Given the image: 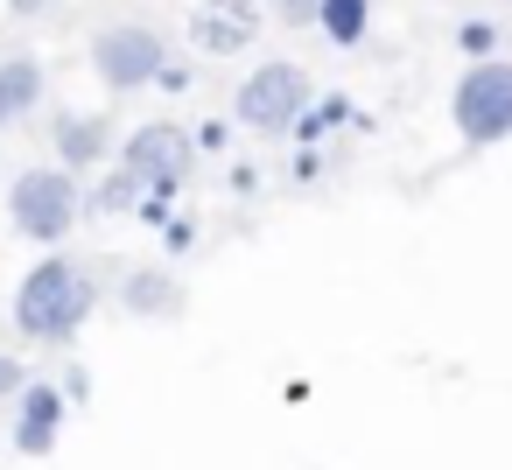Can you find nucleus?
Masks as SVG:
<instances>
[{"instance_id":"nucleus-1","label":"nucleus","mask_w":512,"mask_h":470,"mask_svg":"<svg viewBox=\"0 0 512 470\" xmlns=\"http://www.w3.org/2000/svg\"><path fill=\"white\" fill-rule=\"evenodd\" d=\"M92 309H99V281H92L78 260L50 253V260H36V267L15 281L8 323H15V337H29V344H57V351H64V344L92 323Z\"/></svg>"},{"instance_id":"nucleus-2","label":"nucleus","mask_w":512,"mask_h":470,"mask_svg":"<svg viewBox=\"0 0 512 470\" xmlns=\"http://www.w3.org/2000/svg\"><path fill=\"white\" fill-rule=\"evenodd\" d=\"M85 218V190L71 169L57 162H36L8 183V232H22L29 246H64Z\"/></svg>"},{"instance_id":"nucleus-3","label":"nucleus","mask_w":512,"mask_h":470,"mask_svg":"<svg viewBox=\"0 0 512 470\" xmlns=\"http://www.w3.org/2000/svg\"><path fill=\"white\" fill-rule=\"evenodd\" d=\"M449 120L463 148H498L512 141V57H484L456 78L449 92Z\"/></svg>"},{"instance_id":"nucleus-4","label":"nucleus","mask_w":512,"mask_h":470,"mask_svg":"<svg viewBox=\"0 0 512 470\" xmlns=\"http://www.w3.org/2000/svg\"><path fill=\"white\" fill-rule=\"evenodd\" d=\"M316 106V78L302 71V64H260L246 85H239V99H232V120L239 127H253V134H295V120Z\"/></svg>"},{"instance_id":"nucleus-5","label":"nucleus","mask_w":512,"mask_h":470,"mask_svg":"<svg viewBox=\"0 0 512 470\" xmlns=\"http://www.w3.org/2000/svg\"><path fill=\"white\" fill-rule=\"evenodd\" d=\"M169 64V43L141 22H120V29H99L92 36V71L106 92H148Z\"/></svg>"},{"instance_id":"nucleus-6","label":"nucleus","mask_w":512,"mask_h":470,"mask_svg":"<svg viewBox=\"0 0 512 470\" xmlns=\"http://www.w3.org/2000/svg\"><path fill=\"white\" fill-rule=\"evenodd\" d=\"M120 169H134L148 190L176 197L190 183V169H197V134H183L176 120H148V127H134L120 141Z\"/></svg>"},{"instance_id":"nucleus-7","label":"nucleus","mask_w":512,"mask_h":470,"mask_svg":"<svg viewBox=\"0 0 512 470\" xmlns=\"http://www.w3.org/2000/svg\"><path fill=\"white\" fill-rule=\"evenodd\" d=\"M64 421H71V393L50 386V379H29L15 393V414H8V449L29 456V463L57 456L64 449Z\"/></svg>"},{"instance_id":"nucleus-8","label":"nucleus","mask_w":512,"mask_h":470,"mask_svg":"<svg viewBox=\"0 0 512 470\" xmlns=\"http://www.w3.org/2000/svg\"><path fill=\"white\" fill-rule=\"evenodd\" d=\"M260 22H267V0H197L190 8V43L204 57H239L260 43Z\"/></svg>"},{"instance_id":"nucleus-9","label":"nucleus","mask_w":512,"mask_h":470,"mask_svg":"<svg viewBox=\"0 0 512 470\" xmlns=\"http://www.w3.org/2000/svg\"><path fill=\"white\" fill-rule=\"evenodd\" d=\"M50 141H57V169L85 176V169H106V155H113V120H106V113H57Z\"/></svg>"},{"instance_id":"nucleus-10","label":"nucleus","mask_w":512,"mask_h":470,"mask_svg":"<svg viewBox=\"0 0 512 470\" xmlns=\"http://www.w3.org/2000/svg\"><path fill=\"white\" fill-rule=\"evenodd\" d=\"M120 309L141 316V323L176 316V309H183V281H176V267H127V274H120Z\"/></svg>"},{"instance_id":"nucleus-11","label":"nucleus","mask_w":512,"mask_h":470,"mask_svg":"<svg viewBox=\"0 0 512 470\" xmlns=\"http://www.w3.org/2000/svg\"><path fill=\"white\" fill-rule=\"evenodd\" d=\"M43 64L36 57H0V134L8 127H22L36 106H43Z\"/></svg>"},{"instance_id":"nucleus-12","label":"nucleus","mask_w":512,"mask_h":470,"mask_svg":"<svg viewBox=\"0 0 512 470\" xmlns=\"http://www.w3.org/2000/svg\"><path fill=\"white\" fill-rule=\"evenodd\" d=\"M148 204V183L134 176V169H106L92 190H85V218H127V211H141Z\"/></svg>"},{"instance_id":"nucleus-13","label":"nucleus","mask_w":512,"mask_h":470,"mask_svg":"<svg viewBox=\"0 0 512 470\" xmlns=\"http://www.w3.org/2000/svg\"><path fill=\"white\" fill-rule=\"evenodd\" d=\"M372 29V0H316V36L337 50H358Z\"/></svg>"},{"instance_id":"nucleus-14","label":"nucleus","mask_w":512,"mask_h":470,"mask_svg":"<svg viewBox=\"0 0 512 470\" xmlns=\"http://www.w3.org/2000/svg\"><path fill=\"white\" fill-rule=\"evenodd\" d=\"M456 50H463L470 64H484V57H498V22H491V15H470V22L456 29Z\"/></svg>"},{"instance_id":"nucleus-15","label":"nucleus","mask_w":512,"mask_h":470,"mask_svg":"<svg viewBox=\"0 0 512 470\" xmlns=\"http://www.w3.org/2000/svg\"><path fill=\"white\" fill-rule=\"evenodd\" d=\"M267 15H281L288 29H316V0H267Z\"/></svg>"},{"instance_id":"nucleus-16","label":"nucleus","mask_w":512,"mask_h":470,"mask_svg":"<svg viewBox=\"0 0 512 470\" xmlns=\"http://www.w3.org/2000/svg\"><path fill=\"white\" fill-rule=\"evenodd\" d=\"M22 386H29V365L22 358H0V400H15Z\"/></svg>"},{"instance_id":"nucleus-17","label":"nucleus","mask_w":512,"mask_h":470,"mask_svg":"<svg viewBox=\"0 0 512 470\" xmlns=\"http://www.w3.org/2000/svg\"><path fill=\"white\" fill-rule=\"evenodd\" d=\"M155 85H162V92H183V85H190V71H183V64H162V78H155Z\"/></svg>"},{"instance_id":"nucleus-18","label":"nucleus","mask_w":512,"mask_h":470,"mask_svg":"<svg viewBox=\"0 0 512 470\" xmlns=\"http://www.w3.org/2000/svg\"><path fill=\"white\" fill-rule=\"evenodd\" d=\"M57 0H8V15H50Z\"/></svg>"}]
</instances>
